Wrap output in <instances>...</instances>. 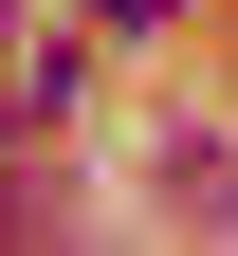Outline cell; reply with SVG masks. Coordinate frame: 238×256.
Masks as SVG:
<instances>
[{"label": "cell", "mask_w": 238, "mask_h": 256, "mask_svg": "<svg viewBox=\"0 0 238 256\" xmlns=\"http://www.w3.org/2000/svg\"><path fill=\"white\" fill-rule=\"evenodd\" d=\"M165 202H183V220H238V165H220V146H183V128H165Z\"/></svg>", "instance_id": "obj_1"}, {"label": "cell", "mask_w": 238, "mask_h": 256, "mask_svg": "<svg viewBox=\"0 0 238 256\" xmlns=\"http://www.w3.org/2000/svg\"><path fill=\"white\" fill-rule=\"evenodd\" d=\"M92 18H110V37H147V18H165V0H92Z\"/></svg>", "instance_id": "obj_2"}]
</instances>
